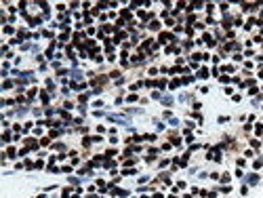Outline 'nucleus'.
I'll use <instances>...</instances> for the list:
<instances>
[{"instance_id": "1", "label": "nucleus", "mask_w": 263, "mask_h": 198, "mask_svg": "<svg viewBox=\"0 0 263 198\" xmlns=\"http://www.w3.org/2000/svg\"><path fill=\"white\" fill-rule=\"evenodd\" d=\"M25 146H28L30 150H36V148H38V141H36V139H28V141H25Z\"/></svg>"}, {"instance_id": "2", "label": "nucleus", "mask_w": 263, "mask_h": 198, "mask_svg": "<svg viewBox=\"0 0 263 198\" xmlns=\"http://www.w3.org/2000/svg\"><path fill=\"white\" fill-rule=\"evenodd\" d=\"M211 158H215V160H221V154H219V150H213L211 154H209Z\"/></svg>"}, {"instance_id": "3", "label": "nucleus", "mask_w": 263, "mask_h": 198, "mask_svg": "<svg viewBox=\"0 0 263 198\" xmlns=\"http://www.w3.org/2000/svg\"><path fill=\"white\" fill-rule=\"evenodd\" d=\"M257 181H259L257 175H248V183H257Z\"/></svg>"}, {"instance_id": "4", "label": "nucleus", "mask_w": 263, "mask_h": 198, "mask_svg": "<svg viewBox=\"0 0 263 198\" xmlns=\"http://www.w3.org/2000/svg\"><path fill=\"white\" fill-rule=\"evenodd\" d=\"M139 17H143V19H150V17H152V13H145V11H141V13H139Z\"/></svg>"}, {"instance_id": "5", "label": "nucleus", "mask_w": 263, "mask_h": 198, "mask_svg": "<svg viewBox=\"0 0 263 198\" xmlns=\"http://www.w3.org/2000/svg\"><path fill=\"white\" fill-rule=\"evenodd\" d=\"M6 156H8V158H15V150L8 148V150H6Z\"/></svg>"}, {"instance_id": "6", "label": "nucleus", "mask_w": 263, "mask_h": 198, "mask_svg": "<svg viewBox=\"0 0 263 198\" xmlns=\"http://www.w3.org/2000/svg\"><path fill=\"white\" fill-rule=\"evenodd\" d=\"M40 97H42L44 103H48V95H46V91H42V93H40Z\"/></svg>"}, {"instance_id": "7", "label": "nucleus", "mask_w": 263, "mask_h": 198, "mask_svg": "<svg viewBox=\"0 0 263 198\" xmlns=\"http://www.w3.org/2000/svg\"><path fill=\"white\" fill-rule=\"evenodd\" d=\"M169 38H171V36H169V34H160V40H162V42H166V40H169Z\"/></svg>"}, {"instance_id": "8", "label": "nucleus", "mask_w": 263, "mask_h": 198, "mask_svg": "<svg viewBox=\"0 0 263 198\" xmlns=\"http://www.w3.org/2000/svg\"><path fill=\"white\" fill-rule=\"evenodd\" d=\"M74 198H76V196H74Z\"/></svg>"}]
</instances>
